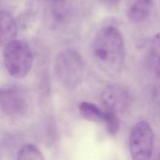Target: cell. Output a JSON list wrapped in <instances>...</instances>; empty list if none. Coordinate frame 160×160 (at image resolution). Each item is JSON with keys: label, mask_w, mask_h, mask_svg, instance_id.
Listing matches in <instances>:
<instances>
[{"label": "cell", "mask_w": 160, "mask_h": 160, "mask_svg": "<svg viewBox=\"0 0 160 160\" xmlns=\"http://www.w3.org/2000/svg\"><path fill=\"white\" fill-rule=\"evenodd\" d=\"M92 51L104 68L119 72L125 59V45L120 29L113 25L102 28L94 38Z\"/></svg>", "instance_id": "obj_1"}, {"label": "cell", "mask_w": 160, "mask_h": 160, "mask_svg": "<svg viewBox=\"0 0 160 160\" xmlns=\"http://www.w3.org/2000/svg\"><path fill=\"white\" fill-rule=\"evenodd\" d=\"M85 62L73 49H65L58 53L54 62V75L57 81L67 90L76 89L84 78Z\"/></svg>", "instance_id": "obj_2"}, {"label": "cell", "mask_w": 160, "mask_h": 160, "mask_svg": "<svg viewBox=\"0 0 160 160\" xmlns=\"http://www.w3.org/2000/svg\"><path fill=\"white\" fill-rule=\"evenodd\" d=\"M3 60L7 72L12 77L24 78L32 68V50L27 42L14 39L4 46Z\"/></svg>", "instance_id": "obj_3"}, {"label": "cell", "mask_w": 160, "mask_h": 160, "mask_svg": "<svg viewBox=\"0 0 160 160\" xmlns=\"http://www.w3.org/2000/svg\"><path fill=\"white\" fill-rule=\"evenodd\" d=\"M129 151L132 160H152L153 152V132L145 121L138 122L131 129Z\"/></svg>", "instance_id": "obj_4"}, {"label": "cell", "mask_w": 160, "mask_h": 160, "mask_svg": "<svg viewBox=\"0 0 160 160\" xmlns=\"http://www.w3.org/2000/svg\"><path fill=\"white\" fill-rule=\"evenodd\" d=\"M0 108L9 116L20 117L28 111V104L20 90L7 87L0 91Z\"/></svg>", "instance_id": "obj_5"}, {"label": "cell", "mask_w": 160, "mask_h": 160, "mask_svg": "<svg viewBox=\"0 0 160 160\" xmlns=\"http://www.w3.org/2000/svg\"><path fill=\"white\" fill-rule=\"evenodd\" d=\"M102 99L106 109L113 110L118 113V111L126 108L129 101V95L121 87L113 85L108 87L104 91Z\"/></svg>", "instance_id": "obj_6"}, {"label": "cell", "mask_w": 160, "mask_h": 160, "mask_svg": "<svg viewBox=\"0 0 160 160\" xmlns=\"http://www.w3.org/2000/svg\"><path fill=\"white\" fill-rule=\"evenodd\" d=\"M17 24L14 17L7 11L0 10V47L15 39Z\"/></svg>", "instance_id": "obj_7"}, {"label": "cell", "mask_w": 160, "mask_h": 160, "mask_svg": "<svg viewBox=\"0 0 160 160\" xmlns=\"http://www.w3.org/2000/svg\"><path fill=\"white\" fill-rule=\"evenodd\" d=\"M152 0H134L127 11L128 19L135 24L144 22L151 14Z\"/></svg>", "instance_id": "obj_8"}, {"label": "cell", "mask_w": 160, "mask_h": 160, "mask_svg": "<svg viewBox=\"0 0 160 160\" xmlns=\"http://www.w3.org/2000/svg\"><path fill=\"white\" fill-rule=\"evenodd\" d=\"M149 60L153 74L160 79V32L155 34L150 42Z\"/></svg>", "instance_id": "obj_9"}, {"label": "cell", "mask_w": 160, "mask_h": 160, "mask_svg": "<svg viewBox=\"0 0 160 160\" xmlns=\"http://www.w3.org/2000/svg\"><path fill=\"white\" fill-rule=\"evenodd\" d=\"M79 111L84 119L90 122H104L105 112L96 105L90 102H82L79 105Z\"/></svg>", "instance_id": "obj_10"}, {"label": "cell", "mask_w": 160, "mask_h": 160, "mask_svg": "<svg viewBox=\"0 0 160 160\" xmlns=\"http://www.w3.org/2000/svg\"><path fill=\"white\" fill-rule=\"evenodd\" d=\"M17 160H44V158L38 147L33 144H28L18 151Z\"/></svg>", "instance_id": "obj_11"}, {"label": "cell", "mask_w": 160, "mask_h": 160, "mask_svg": "<svg viewBox=\"0 0 160 160\" xmlns=\"http://www.w3.org/2000/svg\"><path fill=\"white\" fill-rule=\"evenodd\" d=\"M104 112H105L104 122L106 123L107 130L110 135L114 136L119 132L120 129V120L118 117V113L109 109H106Z\"/></svg>", "instance_id": "obj_12"}, {"label": "cell", "mask_w": 160, "mask_h": 160, "mask_svg": "<svg viewBox=\"0 0 160 160\" xmlns=\"http://www.w3.org/2000/svg\"><path fill=\"white\" fill-rule=\"evenodd\" d=\"M106 2H108V3H109V4H117V3H119L120 2V0H105Z\"/></svg>", "instance_id": "obj_13"}, {"label": "cell", "mask_w": 160, "mask_h": 160, "mask_svg": "<svg viewBox=\"0 0 160 160\" xmlns=\"http://www.w3.org/2000/svg\"><path fill=\"white\" fill-rule=\"evenodd\" d=\"M154 160H160V151L157 152V154L155 155V158H154Z\"/></svg>", "instance_id": "obj_14"}]
</instances>
